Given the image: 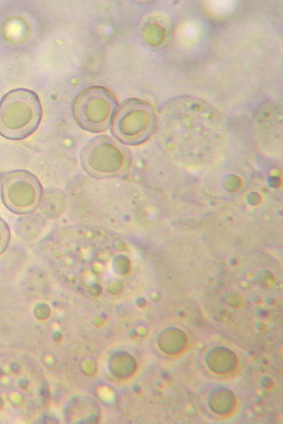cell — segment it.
Returning <instances> with one entry per match:
<instances>
[{
  "mask_svg": "<svg viewBox=\"0 0 283 424\" xmlns=\"http://www.w3.org/2000/svg\"><path fill=\"white\" fill-rule=\"evenodd\" d=\"M156 122L151 105L140 99L129 98L117 107L110 124L111 132L122 143L139 144L150 136Z\"/></svg>",
  "mask_w": 283,
  "mask_h": 424,
  "instance_id": "277c9868",
  "label": "cell"
},
{
  "mask_svg": "<svg viewBox=\"0 0 283 424\" xmlns=\"http://www.w3.org/2000/svg\"><path fill=\"white\" fill-rule=\"evenodd\" d=\"M41 118L40 100L30 90H11L0 100V135L7 139L28 137L35 131Z\"/></svg>",
  "mask_w": 283,
  "mask_h": 424,
  "instance_id": "7a4b0ae2",
  "label": "cell"
},
{
  "mask_svg": "<svg viewBox=\"0 0 283 424\" xmlns=\"http://www.w3.org/2000/svg\"><path fill=\"white\" fill-rule=\"evenodd\" d=\"M152 17L147 20L141 29L142 41L150 47H158L166 42L169 30L165 20Z\"/></svg>",
  "mask_w": 283,
  "mask_h": 424,
  "instance_id": "52a82bcc",
  "label": "cell"
},
{
  "mask_svg": "<svg viewBox=\"0 0 283 424\" xmlns=\"http://www.w3.org/2000/svg\"><path fill=\"white\" fill-rule=\"evenodd\" d=\"M129 158L127 150L107 135L93 138L80 153L82 168L96 178H108L121 174L127 167Z\"/></svg>",
  "mask_w": 283,
  "mask_h": 424,
  "instance_id": "5b68a950",
  "label": "cell"
},
{
  "mask_svg": "<svg viewBox=\"0 0 283 424\" xmlns=\"http://www.w3.org/2000/svg\"><path fill=\"white\" fill-rule=\"evenodd\" d=\"M1 199L11 212L23 214L35 211L42 197V186L36 176L23 170L3 173L0 177Z\"/></svg>",
  "mask_w": 283,
  "mask_h": 424,
  "instance_id": "8992f818",
  "label": "cell"
},
{
  "mask_svg": "<svg viewBox=\"0 0 283 424\" xmlns=\"http://www.w3.org/2000/svg\"><path fill=\"white\" fill-rule=\"evenodd\" d=\"M48 395L37 367L23 356L0 355V418L28 422L43 411Z\"/></svg>",
  "mask_w": 283,
  "mask_h": 424,
  "instance_id": "6da1fadb",
  "label": "cell"
},
{
  "mask_svg": "<svg viewBox=\"0 0 283 424\" xmlns=\"http://www.w3.org/2000/svg\"><path fill=\"white\" fill-rule=\"evenodd\" d=\"M117 100L107 88L92 86L81 90L72 102V117L83 130L91 133L105 131L111 124Z\"/></svg>",
  "mask_w": 283,
  "mask_h": 424,
  "instance_id": "3957f363",
  "label": "cell"
},
{
  "mask_svg": "<svg viewBox=\"0 0 283 424\" xmlns=\"http://www.w3.org/2000/svg\"><path fill=\"white\" fill-rule=\"evenodd\" d=\"M10 240V230L7 223L0 218V255L6 249Z\"/></svg>",
  "mask_w": 283,
  "mask_h": 424,
  "instance_id": "ba28073f",
  "label": "cell"
}]
</instances>
